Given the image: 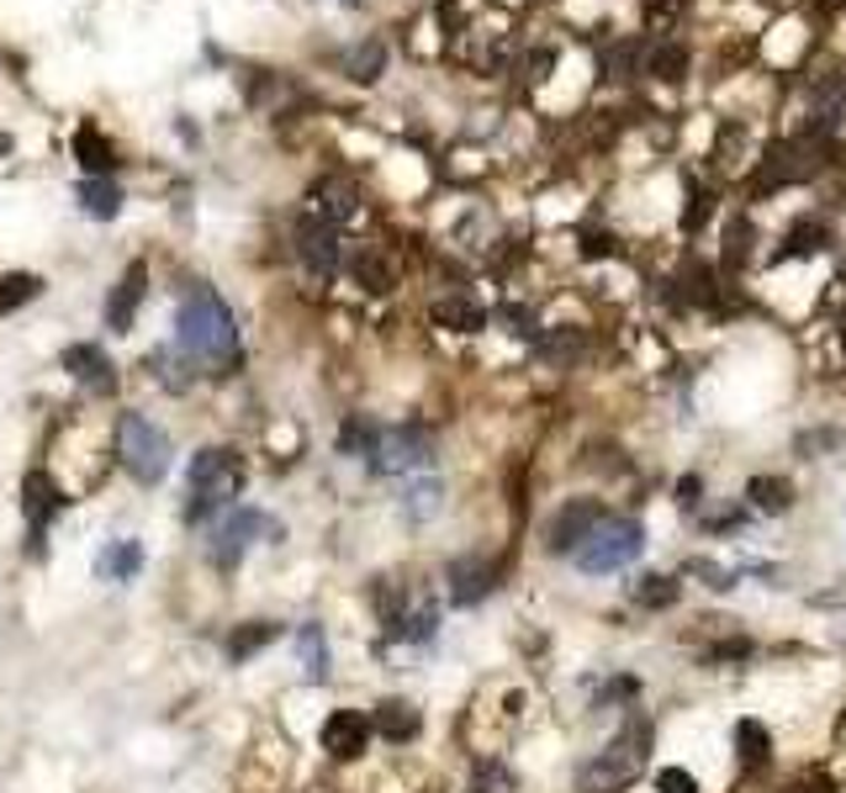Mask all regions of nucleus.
I'll return each mask as SVG.
<instances>
[{
    "mask_svg": "<svg viewBox=\"0 0 846 793\" xmlns=\"http://www.w3.org/2000/svg\"><path fill=\"white\" fill-rule=\"evenodd\" d=\"M275 640H281V625H275V619H249V625L243 629H233V635H228V661H249V656H254V650H265V646H275Z\"/></svg>",
    "mask_w": 846,
    "mask_h": 793,
    "instance_id": "obj_21",
    "label": "nucleus"
},
{
    "mask_svg": "<svg viewBox=\"0 0 846 793\" xmlns=\"http://www.w3.org/2000/svg\"><path fill=\"white\" fill-rule=\"evenodd\" d=\"M640 74H651V80H667V85H677L682 74H688V49L682 43H656L651 53H646V64H640Z\"/></svg>",
    "mask_w": 846,
    "mask_h": 793,
    "instance_id": "obj_26",
    "label": "nucleus"
},
{
    "mask_svg": "<svg viewBox=\"0 0 846 793\" xmlns=\"http://www.w3.org/2000/svg\"><path fill=\"white\" fill-rule=\"evenodd\" d=\"M296 656H302V672L323 682L328 677V640H323V625H302L296 629Z\"/></svg>",
    "mask_w": 846,
    "mask_h": 793,
    "instance_id": "obj_27",
    "label": "nucleus"
},
{
    "mask_svg": "<svg viewBox=\"0 0 846 793\" xmlns=\"http://www.w3.org/2000/svg\"><path fill=\"white\" fill-rule=\"evenodd\" d=\"M117 460L122 471L138 481V487H159L169 477V439L165 429L144 418V413H122L117 424Z\"/></svg>",
    "mask_w": 846,
    "mask_h": 793,
    "instance_id": "obj_4",
    "label": "nucleus"
},
{
    "mask_svg": "<svg viewBox=\"0 0 846 793\" xmlns=\"http://www.w3.org/2000/svg\"><path fill=\"white\" fill-rule=\"evenodd\" d=\"M699 492H703L699 477H682V481H677V503H682V508H699Z\"/></svg>",
    "mask_w": 846,
    "mask_h": 793,
    "instance_id": "obj_45",
    "label": "nucleus"
},
{
    "mask_svg": "<svg viewBox=\"0 0 846 793\" xmlns=\"http://www.w3.org/2000/svg\"><path fill=\"white\" fill-rule=\"evenodd\" d=\"M466 793H513V772H508L503 762H477Z\"/></svg>",
    "mask_w": 846,
    "mask_h": 793,
    "instance_id": "obj_34",
    "label": "nucleus"
},
{
    "mask_svg": "<svg viewBox=\"0 0 846 793\" xmlns=\"http://www.w3.org/2000/svg\"><path fill=\"white\" fill-rule=\"evenodd\" d=\"M709 212H714V196L699 191V186H688V212H682V228H699Z\"/></svg>",
    "mask_w": 846,
    "mask_h": 793,
    "instance_id": "obj_40",
    "label": "nucleus"
},
{
    "mask_svg": "<svg viewBox=\"0 0 846 793\" xmlns=\"http://www.w3.org/2000/svg\"><path fill=\"white\" fill-rule=\"evenodd\" d=\"M439 498H445V487H439L435 477L408 481V487H403V513H408L412 524H418V519H435V513H439Z\"/></svg>",
    "mask_w": 846,
    "mask_h": 793,
    "instance_id": "obj_29",
    "label": "nucleus"
},
{
    "mask_svg": "<svg viewBox=\"0 0 846 793\" xmlns=\"http://www.w3.org/2000/svg\"><path fill=\"white\" fill-rule=\"evenodd\" d=\"M540 355H545L551 365H566L572 355H582V334L577 328H561V334H551L545 344H540Z\"/></svg>",
    "mask_w": 846,
    "mask_h": 793,
    "instance_id": "obj_38",
    "label": "nucleus"
},
{
    "mask_svg": "<svg viewBox=\"0 0 846 793\" xmlns=\"http://www.w3.org/2000/svg\"><path fill=\"white\" fill-rule=\"evenodd\" d=\"M370 735H376V724L365 720L361 709H334L328 724H323V751L338 757V762H355V757H365Z\"/></svg>",
    "mask_w": 846,
    "mask_h": 793,
    "instance_id": "obj_12",
    "label": "nucleus"
},
{
    "mask_svg": "<svg viewBox=\"0 0 846 793\" xmlns=\"http://www.w3.org/2000/svg\"><path fill=\"white\" fill-rule=\"evenodd\" d=\"M825 243H831V228H825L821 217H804V222H794V228L783 233L777 260H810V254H821Z\"/></svg>",
    "mask_w": 846,
    "mask_h": 793,
    "instance_id": "obj_19",
    "label": "nucleus"
},
{
    "mask_svg": "<svg viewBox=\"0 0 846 793\" xmlns=\"http://www.w3.org/2000/svg\"><path fill=\"white\" fill-rule=\"evenodd\" d=\"M43 291V281L38 275H27V270H17V275H6L0 281V313H11V307H22V302H32Z\"/></svg>",
    "mask_w": 846,
    "mask_h": 793,
    "instance_id": "obj_33",
    "label": "nucleus"
},
{
    "mask_svg": "<svg viewBox=\"0 0 846 793\" xmlns=\"http://www.w3.org/2000/svg\"><path fill=\"white\" fill-rule=\"evenodd\" d=\"M435 323L456 328V334H477V328H487V313L477 302H466V296H445V302H435Z\"/></svg>",
    "mask_w": 846,
    "mask_h": 793,
    "instance_id": "obj_24",
    "label": "nucleus"
},
{
    "mask_svg": "<svg viewBox=\"0 0 846 793\" xmlns=\"http://www.w3.org/2000/svg\"><path fill=\"white\" fill-rule=\"evenodd\" d=\"M842 355H846V323H842Z\"/></svg>",
    "mask_w": 846,
    "mask_h": 793,
    "instance_id": "obj_47",
    "label": "nucleus"
},
{
    "mask_svg": "<svg viewBox=\"0 0 846 793\" xmlns=\"http://www.w3.org/2000/svg\"><path fill=\"white\" fill-rule=\"evenodd\" d=\"M682 281H688V302H714V296H720V281H714V270H709V264H699V260H688Z\"/></svg>",
    "mask_w": 846,
    "mask_h": 793,
    "instance_id": "obj_36",
    "label": "nucleus"
},
{
    "mask_svg": "<svg viewBox=\"0 0 846 793\" xmlns=\"http://www.w3.org/2000/svg\"><path fill=\"white\" fill-rule=\"evenodd\" d=\"M22 508H27V524H32V551H38L43 529L64 513V498H59V487H53L43 471H32V477L22 481Z\"/></svg>",
    "mask_w": 846,
    "mask_h": 793,
    "instance_id": "obj_14",
    "label": "nucleus"
},
{
    "mask_svg": "<svg viewBox=\"0 0 846 793\" xmlns=\"http://www.w3.org/2000/svg\"><path fill=\"white\" fill-rule=\"evenodd\" d=\"M693 572H699V577L709 582V587H720V593H725V587H730V572H720L714 561H693Z\"/></svg>",
    "mask_w": 846,
    "mask_h": 793,
    "instance_id": "obj_44",
    "label": "nucleus"
},
{
    "mask_svg": "<svg viewBox=\"0 0 846 793\" xmlns=\"http://www.w3.org/2000/svg\"><path fill=\"white\" fill-rule=\"evenodd\" d=\"M307 212L323 217L328 228L349 222V217H355V186H349V180H338V175L317 180V186H313V207H307Z\"/></svg>",
    "mask_w": 846,
    "mask_h": 793,
    "instance_id": "obj_17",
    "label": "nucleus"
},
{
    "mask_svg": "<svg viewBox=\"0 0 846 793\" xmlns=\"http://www.w3.org/2000/svg\"><path fill=\"white\" fill-rule=\"evenodd\" d=\"M635 59H640V43H619V49H608L604 74L608 80H629L635 74Z\"/></svg>",
    "mask_w": 846,
    "mask_h": 793,
    "instance_id": "obj_39",
    "label": "nucleus"
},
{
    "mask_svg": "<svg viewBox=\"0 0 846 793\" xmlns=\"http://www.w3.org/2000/svg\"><path fill=\"white\" fill-rule=\"evenodd\" d=\"M74 154H80V165H85V175H112V165H117V154H112V144L101 138L96 127H80V133H74Z\"/></svg>",
    "mask_w": 846,
    "mask_h": 793,
    "instance_id": "obj_28",
    "label": "nucleus"
},
{
    "mask_svg": "<svg viewBox=\"0 0 846 793\" xmlns=\"http://www.w3.org/2000/svg\"><path fill=\"white\" fill-rule=\"evenodd\" d=\"M783 793H836V778H831V772H804V778H794Z\"/></svg>",
    "mask_w": 846,
    "mask_h": 793,
    "instance_id": "obj_42",
    "label": "nucleus"
},
{
    "mask_svg": "<svg viewBox=\"0 0 846 793\" xmlns=\"http://www.w3.org/2000/svg\"><path fill=\"white\" fill-rule=\"evenodd\" d=\"M746 498H751L756 513H788V508H794V487H788L783 477H751Z\"/></svg>",
    "mask_w": 846,
    "mask_h": 793,
    "instance_id": "obj_25",
    "label": "nucleus"
},
{
    "mask_svg": "<svg viewBox=\"0 0 846 793\" xmlns=\"http://www.w3.org/2000/svg\"><path fill=\"white\" fill-rule=\"evenodd\" d=\"M382 64H387V49H382L376 38H370V43H361V49H349V53H344V70L355 74L361 85H370V80L382 74Z\"/></svg>",
    "mask_w": 846,
    "mask_h": 793,
    "instance_id": "obj_31",
    "label": "nucleus"
},
{
    "mask_svg": "<svg viewBox=\"0 0 846 793\" xmlns=\"http://www.w3.org/2000/svg\"><path fill=\"white\" fill-rule=\"evenodd\" d=\"M59 365H64L80 386H91L96 397H112V392H117V365H112V355H106L101 344H70Z\"/></svg>",
    "mask_w": 846,
    "mask_h": 793,
    "instance_id": "obj_13",
    "label": "nucleus"
},
{
    "mask_svg": "<svg viewBox=\"0 0 846 793\" xmlns=\"http://www.w3.org/2000/svg\"><path fill=\"white\" fill-rule=\"evenodd\" d=\"M735 757H741V768H767V757H773V735H767V724L762 720H741L735 724Z\"/></svg>",
    "mask_w": 846,
    "mask_h": 793,
    "instance_id": "obj_22",
    "label": "nucleus"
},
{
    "mask_svg": "<svg viewBox=\"0 0 846 793\" xmlns=\"http://www.w3.org/2000/svg\"><path fill=\"white\" fill-rule=\"evenodd\" d=\"M6 148H11V138H6V133H0V154H6Z\"/></svg>",
    "mask_w": 846,
    "mask_h": 793,
    "instance_id": "obj_46",
    "label": "nucleus"
},
{
    "mask_svg": "<svg viewBox=\"0 0 846 793\" xmlns=\"http://www.w3.org/2000/svg\"><path fill=\"white\" fill-rule=\"evenodd\" d=\"M370 724H376V735H387L391 745H408L412 735L424 730V720H418V709H412L408 698H382L376 714H370Z\"/></svg>",
    "mask_w": 846,
    "mask_h": 793,
    "instance_id": "obj_16",
    "label": "nucleus"
},
{
    "mask_svg": "<svg viewBox=\"0 0 846 793\" xmlns=\"http://www.w3.org/2000/svg\"><path fill=\"white\" fill-rule=\"evenodd\" d=\"M445 582H450V603H456V608H477L482 598H492L498 566H492L487 555H456L450 572H445Z\"/></svg>",
    "mask_w": 846,
    "mask_h": 793,
    "instance_id": "obj_11",
    "label": "nucleus"
},
{
    "mask_svg": "<svg viewBox=\"0 0 846 793\" xmlns=\"http://www.w3.org/2000/svg\"><path fill=\"white\" fill-rule=\"evenodd\" d=\"M186 487H191V498H186V524H207L212 513L222 519L243 487L239 456H233V450H218V445L196 450V456L186 460Z\"/></svg>",
    "mask_w": 846,
    "mask_h": 793,
    "instance_id": "obj_2",
    "label": "nucleus"
},
{
    "mask_svg": "<svg viewBox=\"0 0 846 793\" xmlns=\"http://www.w3.org/2000/svg\"><path fill=\"white\" fill-rule=\"evenodd\" d=\"M640 11H646V27H651V32H672L677 17L688 11V0H646Z\"/></svg>",
    "mask_w": 846,
    "mask_h": 793,
    "instance_id": "obj_37",
    "label": "nucleus"
},
{
    "mask_svg": "<svg viewBox=\"0 0 846 793\" xmlns=\"http://www.w3.org/2000/svg\"><path fill=\"white\" fill-rule=\"evenodd\" d=\"M175 344L191 355V361H207L218 365L233 355V313H228V302H222L212 286H191L186 291V302H180V313H175Z\"/></svg>",
    "mask_w": 846,
    "mask_h": 793,
    "instance_id": "obj_1",
    "label": "nucleus"
},
{
    "mask_svg": "<svg viewBox=\"0 0 846 793\" xmlns=\"http://www.w3.org/2000/svg\"><path fill=\"white\" fill-rule=\"evenodd\" d=\"M424 466H435V439L424 429H382V450L370 460V471H382V477H408V471H424Z\"/></svg>",
    "mask_w": 846,
    "mask_h": 793,
    "instance_id": "obj_7",
    "label": "nucleus"
},
{
    "mask_svg": "<svg viewBox=\"0 0 846 793\" xmlns=\"http://www.w3.org/2000/svg\"><path fill=\"white\" fill-rule=\"evenodd\" d=\"M344 6H355V0H344Z\"/></svg>",
    "mask_w": 846,
    "mask_h": 793,
    "instance_id": "obj_48",
    "label": "nucleus"
},
{
    "mask_svg": "<svg viewBox=\"0 0 846 793\" xmlns=\"http://www.w3.org/2000/svg\"><path fill=\"white\" fill-rule=\"evenodd\" d=\"M646 745H651V724L646 720H635V724H625L614 741L593 757V762H582V772H577V783H582V793H619V789H629L635 778H640V768H646Z\"/></svg>",
    "mask_w": 846,
    "mask_h": 793,
    "instance_id": "obj_3",
    "label": "nucleus"
},
{
    "mask_svg": "<svg viewBox=\"0 0 846 793\" xmlns=\"http://www.w3.org/2000/svg\"><path fill=\"white\" fill-rule=\"evenodd\" d=\"M656 793H699V783H693L682 768H661L656 772Z\"/></svg>",
    "mask_w": 846,
    "mask_h": 793,
    "instance_id": "obj_41",
    "label": "nucleus"
},
{
    "mask_svg": "<svg viewBox=\"0 0 846 793\" xmlns=\"http://www.w3.org/2000/svg\"><path fill=\"white\" fill-rule=\"evenodd\" d=\"M138 572H144V545H138V540H112V545H101V555H96L101 582H133Z\"/></svg>",
    "mask_w": 846,
    "mask_h": 793,
    "instance_id": "obj_18",
    "label": "nucleus"
},
{
    "mask_svg": "<svg viewBox=\"0 0 846 793\" xmlns=\"http://www.w3.org/2000/svg\"><path fill=\"white\" fill-rule=\"evenodd\" d=\"M144 291H148V270L144 264H127L117 291L106 296V328H112V334H127V328H133V313H138Z\"/></svg>",
    "mask_w": 846,
    "mask_h": 793,
    "instance_id": "obj_15",
    "label": "nucleus"
},
{
    "mask_svg": "<svg viewBox=\"0 0 846 793\" xmlns=\"http://www.w3.org/2000/svg\"><path fill=\"white\" fill-rule=\"evenodd\" d=\"M508 323V334H519V338H534V313L530 307H503V313H498Z\"/></svg>",
    "mask_w": 846,
    "mask_h": 793,
    "instance_id": "obj_43",
    "label": "nucleus"
},
{
    "mask_svg": "<svg viewBox=\"0 0 846 793\" xmlns=\"http://www.w3.org/2000/svg\"><path fill=\"white\" fill-rule=\"evenodd\" d=\"M604 519H608V513H604V503H598V498H572V503L551 519V529H545V545H551L556 555H572L582 540L593 534V529L604 524Z\"/></svg>",
    "mask_w": 846,
    "mask_h": 793,
    "instance_id": "obj_9",
    "label": "nucleus"
},
{
    "mask_svg": "<svg viewBox=\"0 0 846 793\" xmlns=\"http://www.w3.org/2000/svg\"><path fill=\"white\" fill-rule=\"evenodd\" d=\"M291 239H296V260L307 264L317 281H328L338 270V228H328L323 217L302 212L296 217V228H291Z\"/></svg>",
    "mask_w": 846,
    "mask_h": 793,
    "instance_id": "obj_8",
    "label": "nucleus"
},
{
    "mask_svg": "<svg viewBox=\"0 0 846 793\" xmlns=\"http://www.w3.org/2000/svg\"><path fill=\"white\" fill-rule=\"evenodd\" d=\"M646 551V529H640V519H614L608 513L604 524L593 529L587 540H582L577 551V566L582 572H593V577H604V572H619V566H629L635 555Z\"/></svg>",
    "mask_w": 846,
    "mask_h": 793,
    "instance_id": "obj_5",
    "label": "nucleus"
},
{
    "mask_svg": "<svg viewBox=\"0 0 846 793\" xmlns=\"http://www.w3.org/2000/svg\"><path fill=\"white\" fill-rule=\"evenodd\" d=\"M254 534H275V540H281V524L265 519L260 508H228L218 524H212V534H207V555H212V566H218V572H233V566L243 561V551L254 545Z\"/></svg>",
    "mask_w": 846,
    "mask_h": 793,
    "instance_id": "obj_6",
    "label": "nucleus"
},
{
    "mask_svg": "<svg viewBox=\"0 0 846 793\" xmlns=\"http://www.w3.org/2000/svg\"><path fill=\"white\" fill-rule=\"evenodd\" d=\"M751 243H756V228H751L746 217H735L730 233H725V264L730 270H741V264L751 260Z\"/></svg>",
    "mask_w": 846,
    "mask_h": 793,
    "instance_id": "obj_35",
    "label": "nucleus"
},
{
    "mask_svg": "<svg viewBox=\"0 0 846 793\" xmlns=\"http://www.w3.org/2000/svg\"><path fill=\"white\" fill-rule=\"evenodd\" d=\"M80 212L96 217V222H112L122 212V191L106 180V175H85L80 180Z\"/></svg>",
    "mask_w": 846,
    "mask_h": 793,
    "instance_id": "obj_20",
    "label": "nucleus"
},
{
    "mask_svg": "<svg viewBox=\"0 0 846 793\" xmlns=\"http://www.w3.org/2000/svg\"><path fill=\"white\" fill-rule=\"evenodd\" d=\"M815 169H821V159H815V148L810 144H777V148H767V159L756 169V191L798 186V180H810Z\"/></svg>",
    "mask_w": 846,
    "mask_h": 793,
    "instance_id": "obj_10",
    "label": "nucleus"
},
{
    "mask_svg": "<svg viewBox=\"0 0 846 793\" xmlns=\"http://www.w3.org/2000/svg\"><path fill=\"white\" fill-rule=\"evenodd\" d=\"M349 270H355V281H361L365 291H391V270L376 249H361V254L349 260Z\"/></svg>",
    "mask_w": 846,
    "mask_h": 793,
    "instance_id": "obj_32",
    "label": "nucleus"
},
{
    "mask_svg": "<svg viewBox=\"0 0 846 793\" xmlns=\"http://www.w3.org/2000/svg\"><path fill=\"white\" fill-rule=\"evenodd\" d=\"M682 598V582L677 577H661V572H651V577H640L635 582V603H640V608H672V603Z\"/></svg>",
    "mask_w": 846,
    "mask_h": 793,
    "instance_id": "obj_30",
    "label": "nucleus"
},
{
    "mask_svg": "<svg viewBox=\"0 0 846 793\" xmlns=\"http://www.w3.org/2000/svg\"><path fill=\"white\" fill-rule=\"evenodd\" d=\"M338 450L355 460H376V450H382V424H370V418H349L344 429H338Z\"/></svg>",
    "mask_w": 846,
    "mask_h": 793,
    "instance_id": "obj_23",
    "label": "nucleus"
}]
</instances>
